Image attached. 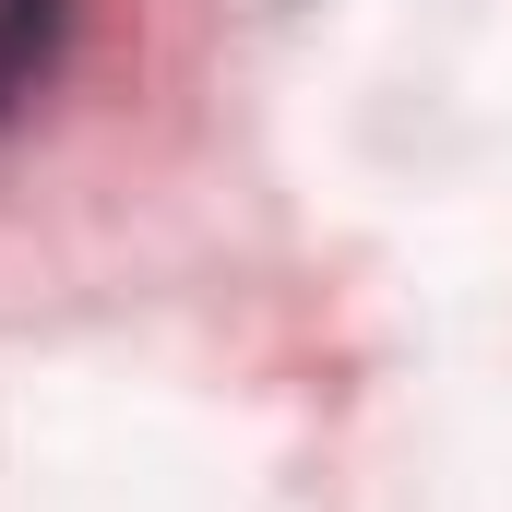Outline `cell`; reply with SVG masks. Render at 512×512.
Wrapping results in <instances>:
<instances>
[{"label": "cell", "instance_id": "6da1fadb", "mask_svg": "<svg viewBox=\"0 0 512 512\" xmlns=\"http://www.w3.org/2000/svg\"><path fill=\"white\" fill-rule=\"evenodd\" d=\"M60 24H72V0H0V120L36 96V72L60 60Z\"/></svg>", "mask_w": 512, "mask_h": 512}]
</instances>
